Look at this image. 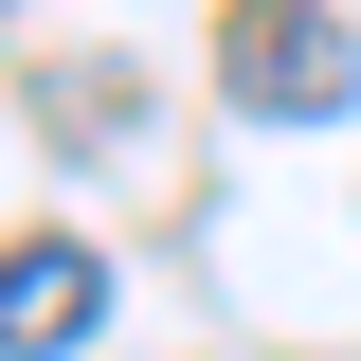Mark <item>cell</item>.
<instances>
[{
    "instance_id": "1",
    "label": "cell",
    "mask_w": 361,
    "mask_h": 361,
    "mask_svg": "<svg viewBox=\"0 0 361 361\" xmlns=\"http://www.w3.org/2000/svg\"><path fill=\"white\" fill-rule=\"evenodd\" d=\"M217 90L253 109V127H325L361 90V37L325 18V0H235V37H217Z\"/></svg>"
},
{
    "instance_id": "2",
    "label": "cell",
    "mask_w": 361,
    "mask_h": 361,
    "mask_svg": "<svg viewBox=\"0 0 361 361\" xmlns=\"http://www.w3.org/2000/svg\"><path fill=\"white\" fill-rule=\"evenodd\" d=\"M109 325V271L73 253V235H18L0 253V361H54V343H90Z\"/></svg>"
}]
</instances>
